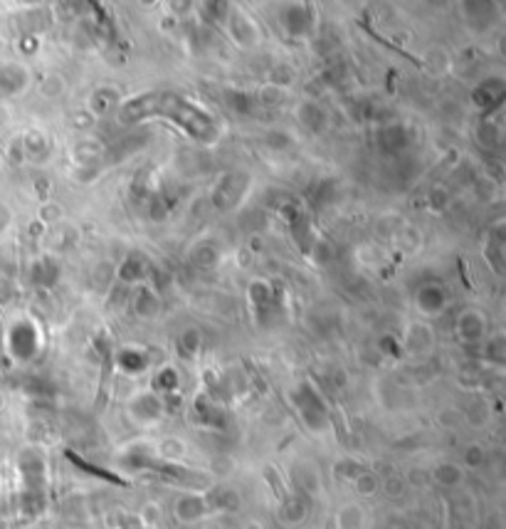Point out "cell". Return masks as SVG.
<instances>
[{"mask_svg": "<svg viewBox=\"0 0 506 529\" xmlns=\"http://www.w3.org/2000/svg\"><path fill=\"white\" fill-rule=\"evenodd\" d=\"M294 401L299 406V413L304 416V421L312 430H326L329 425V416L326 408H324V401L319 398V393L314 391L312 386H299V391L294 393Z\"/></svg>", "mask_w": 506, "mask_h": 529, "instance_id": "cell-1", "label": "cell"}, {"mask_svg": "<svg viewBox=\"0 0 506 529\" xmlns=\"http://www.w3.org/2000/svg\"><path fill=\"white\" fill-rule=\"evenodd\" d=\"M210 512V505L200 495H183L175 502V517L180 522H198Z\"/></svg>", "mask_w": 506, "mask_h": 529, "instance_id": "cell-2", "label": "cell"}, {"mask_svg": "<svg viewBox=\"0 0 506 529\" xmlns=\"http://www.w3.org/2000/svg\"><path fill=\"white\" fill-rule=\"evenodd\" d=\"M131 413H133V418H136V421L153 423V421H158V418H161L163 406H161V401H158L156 396H138L136 401L131 403Z\"/></svg>", "mask_w": 506, "mask_h": 529, "instance_id": "cell-3", "label": "cell"}, {"mask_svg": "<svg viewBox=\"0 0 506 529\" xmlns=\"http://www.w3.org/2000/svg\"><path fill=\"white\" fill-rule=\"evenodd\" d=\"M282 517L289 525H299V522L307 517V502L299 500V497H292V500L287 502V507L282 510Z\"/></svg>", "mask_w": 506, "mask_h": 529, "instance_id": "cell-4", "label": "cell"}, {"mask_svg": "<svg viewBox=\"0 0 506 529\" xmlns=\"http://www.w3.org/2000/svg\"><path fill=\"white\" fill-rule=\"evenodd\" d=\"M435 480L437 482H442V485H447V487H452V485H457L459 480H462V470L457 468V465H452V463H447V465H437L435 468Z\"/></svg>", "mask_w": 506, "mask_h": 529, "instance_id": "cell-5", "label": "cell"}, {"mask_svg": "<svg viewBox=\"0 0 506 529\" xmlns=\"http://www.w3.org/2000/svg\"><path fill=\"white\" fill-rule=\"evenodd\" d=\"M353 485H356V490H358L361 495H373V492L378 490V480H375V475L365 473V470L358 477H356Z\"/></svg>", "mask_w": 506, "mask_h": 529, "instance_id": "cell-6", "label": "cell"}, {"mask_svg": "<svg viewBox=\"0 0 506 529\" xmlns=\"http://www.w3.org/2000/svg\"><path fill=\"white\" fill-rule=\"evenodd\" d=\"M339 522H341V527H343V529H356L361 525V510H358V507H348V510L341 512Z\"/></svg>", "mask_w": 506, "mask_h": 529, "instance_id": "cell-7", "label": "cell"}, {"mask_svg": "<svg viewBox=\"0 0 506 529\" xmlns=\"http://www.w3.org/2000/svg\"><path fill=\"white\" fill-rule=\"evenodd\" d=\"M464 463H467V468H479L484 463V450L479 445H469L464 450Z\"/></svg>", "mask_w": 506, "mask_h": 529, "instance_id": "cell-8", "label": "cell"}, {"mask_svg": "<svg viewBox=\"0 0 506 529\" xmlns=\"http://www.w3.org/2000/svg\"><path fill=\"white\" fill-rule=\"evenodd\" d=\"M407 480H410L415 487H422V485H425V482H427V473H422V470H412Z\"/></svg>", "mask_w": 506, "mask_h": 529, "instance_id": "cell-9", "label": "cell"}, {"mask_svg": "<svg viewBox=\"0 0 506 529\" xmlns=\"http://www.w3.org/2000/svg\"><path fill=\"white\" fill-rule=\"evenodd\" d=\"M0 408H3V396H0Z\"/></svg>", "mask_w": 506, "mask_h": 529, "instance_id": "cell-10", "label": "cell"}]
</instances>
